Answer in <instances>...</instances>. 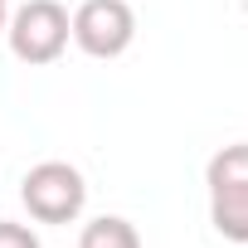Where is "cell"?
Segmentation results:
<instances>
[{
    "label": "cell",
    "mask_w": 248,
    "mask_h": 248,
    "mask_svg": "<svg viewBox=\"0 0 248 248\" xmlns=\"http://www.w3.org/2000/svg\"><path fill=\"white\" fill-rule=\"evenodd\" d=\"M20 195H25V209L39 224H68V219H78V209L88 200V185H83L78 166H68V161H39V166H30Z\"/></svg>",
    "instance_id": "cell-1"
},
{
    "label": "cell",
    "mask_w": 248,
    "mask_h": 248,
    "mask_svg": "<svg viewBox=\"0 0 248 248\" xmlns=\"http://www.w3.org/2000/svg\"><path fill=\"white\" fill-rule=\"evenodd\" d=\"M5 34H10L15 59H25V63H54L63 54L68 34H73V20H68V10L59 5V0H30V5L15 10V20L5 25Z\"/></svg>",
    "instance_id": "cell-2"
},
{
    "label": "cell",
    "mask_w": 248,
    "mask_h": 248,
    "mask_svg": "<svg viewBox=\"0 0 248 248\" xmlns=\"http://www.w3.org/2000/svg\"><path fill=\"white\" fill-rule=\"evenodd\" d=\"M137 34V15L127 0H83L73 10V39L93 59H117Z\"/></svg>",
    "instance_id": "cell-3"
},
{
    "label": "cell",
    "mask_w": 248,
    "mask_h": 248,
    "mask_svg": "<svg viewBox=\"0 0 248 248\" xmlns=\"http://www.w3.org/2000/svg\"><path fill=\"white\" fill-rule=\"evenodd\" d=\"M209 219L224 238L248 243V185H209Z\"/></svg>",
    "instance_id": "cell-4"
},
{
    "label": "cell",
    "mask_w": 248,
    "mask_h": 248,
    "mask_svg": "<svg viewBox=\"0 0 248 248\" xmlns=\"http://www.w3.org/2000/svg\"><path fill=\"white\" fill-rule=\"evenodd\" d=\"M78 248H141V233L127 224V219H117V214H102L83 229Z\"/></svg>",
    "instance_id": "cell-5"
},
{
    "label": "cell",
    "mask_w": 248,
    "mask_h": 248,
    "mask_svg": "<svg viewBox=\"0 0 248 248\" xmlns=\"http://www.w3.org/2000/svg\"><path fill=\"white\" fill-rule=\"evenodd\" d=\"M204 180L209 185H248V141H233V146L214 151Z\"/></svg>",
    "instance_id": "cell-6"
},
{
    "label": "cell",
    "mask_w": 248,
    "mask_h": 248,
    "mask_svg": "<svg viewBox=\"0 0 248 248\" xmlns=\"http://www.w3.org/2000/svg\"><path fill=\"white\" fill-rule=\"evenodd\" d=\"M0 248H39V238H34L25 224H10V219H0Z\"/></svg>",
    "instance_id": "cell-7"
},
{
    "label": "cell",
    "mask_w": 248,
    "mask_h": 248,
    "mask_svg": "<svg viewBox=\"0 0 248 248\" xmlns=\"http://www.w3.org/2000/svg\"><path fill=\"white\" fill-rule=\"evenodd\" d=\"M5 25H10V20H5V0H0V34H5Z\"/></svg>",
    "instance_id": "cell-8"
},
{
    "label": "cell",
    "mask_w": 248,
    "mask_h": 248,
    "mask_svg": "<svg viewBox=\"0 0 248 248\" xmlns=\"http://www.w3.org/2000/svg\"><path fill=\"white\" fill-rule=\"evenodd\" d=\"M238 5H243V10H248V0H238Z\"/></svg>",
    "instance_id": "cell-9"
}]
</instances>
